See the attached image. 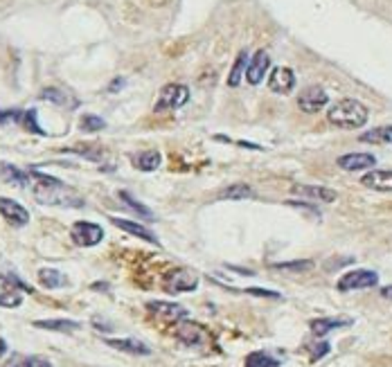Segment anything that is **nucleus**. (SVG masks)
Here are the masks:
<instances>
[{"instance_id":"obj_1","label":"nucleus","mask_w":392,"mask_h":367,"mask_svg":"<svg viewBox=\"0 0 392 367\" xmlns=\"http://www.w3.org/2000/svg\"><path fill=\"white\" fill-rule=\"evenodd\" d=\"M29 174H32V180H34V185H32L34 199L41 203V206H61V208L84 206V199L59 178H52L48 174H38V171H34V169L29 171Z\"/></svg>"},{"instance_id":"obj_2","label":"nucleus","mask_w":392,"mask_h":367,"mask_svg":"<svg viewBox=\"0 0 392 367\" xmlns=\"http://www.w3.org/2000/svg\"><path fill=\"white\" fill-rule=\"evenodd\" d=\"M370 110L365 104H361L358 99H338L329 106L327 110V122L331 127L345 129V131H354L368 124Z\"/></svg>"},{"instance_id":"obj_3","label":"nucleus","mask_w":392,"mask_h":367,"mask_svg":"<svg viewBox=\"0 0 392 367\" xmlns=\"http://www.w3.org/2000/svg\"><path fill=\"white\" fill-rule=\"evenodd\" d=\"M189 99V88L183 84H167L156 99V113H165V110H176L185 106Z\"/></svg>"},{"instance_id":"obj_4","label":"nucleus","mask_w":392,"mask_h":367,"mask_svg":"<svg viewBox=\"0 0 392 367\" xmlns=\"http://www.w3.org/2000/svg\"><path fill=\"white\" fill-rule=\"evenodd\" d=\"M70 239H73V243L79 248H90V246H97V243L104 239V230L102 226H97V223L77 221L75 226L70 228Z\"/></svg>"},{"instance_id":"obj_5","label":"nucleus","mask_w":392,"mask_h":367,"mask_svg":"<svg viewBox=\"0 0 392 367\" xmlns=\"http://www.w3.org/2000/svg\"><path fill=\"white\" fill-rule=\"evenodd\" d=\"M379 284V275L375 271L368 268H358V271H349L345 273L343 278L338 280V291L347 293V291H361V289H372Z\"/></svg>"},{"instance_id":"obj_6","label":"nucleus","mask_w":392,"mask_h":367,"mask_svg":"<svg viewBox=\"0 0 392 367\" xmlns=\"http://www.w3.org/2000/svg\"><path fill=\"white\" fill-rule=\"evenodd\" d=\"M32 293V289L27 287V284L18 282L12 275H5L3 280H0V307H7V309H16L23 304V293Z\"/></svg>"},{"instance_id":"obj_7","label":"nucleus","mask_w":392,"mask_h":367,"mask_svg":"<svg viewBox=\"0 0 392 367\" xmlns=\"http://www.w3.org/2000/svg\"><path fill=\"white\" fill-rule=\"evenodd\" d=\"M327 101H329V97L325 93V88L307 86L298 97V106L303 113H318V110H323L327 106Z\"/></svg>"},{"instance_id":"obj_8","label":"nucleus","mask_w":392,"mask_h":367,"mask_svg":"<svg viewBox=\"0 0 392 367\" xmlns=\"http://www.w3.org/2000/svg\"><path fill=\"white\" fill-rule=\"evenodd\" d=\"M167 291L172 293H189L198 289V275L189 268H176L172 275L167 278Z\"/></svg>"},{"instance_id":"obj_9","label":"nucleus","mask_w":392,"mask_h":367,"mask_svg":"<svg viewBox=\"0 0 392 367\" xmlns=\"http://www.w3.org/2000/svg\"><path fill=\"white\" fill-rule=\"evenodd\" d=\"M0 217L7 223H12L14 228H23L29 223V212L14 199H5L0 196Z\"/></svg>"},{"instance_id":"obj_10","label":"nucleus","mask_w":392,"mask_h":367,"mask_svg":"<svg viewBox=\"0 0 392 367\" xmlns=\"http://www.w3.org/2000/svg\"><path fill=\"white\" fill-rule=\"evenodd\" d=\"M270 68V57L266 50H257V52L253 55V59L248 61V68H246V81L250 86H257L264 81L266 73Z\"/></svg>"},{"instance_id":"obj_11","label":"nucleus","mask_w":392,"mask_h":367,"mask_svg":"<svg viewBox=\"0 0 392 367\" xmlns=\"http://www.w3.org/2000/svg\"><path fill=\"white\" fill-rule=\"evenodd\" d=\"M268 88L277 95H289L296 88V73L286 66H277L268 77Z\"/></svg>"},{"instance_id":"obj_12","label":"nucleus","mask_w":392,"mask_h":367,"mask_svg":"<svg viewBox=\"0 0 392 367\" xmlns=\"http://www.w3.org/2000/svg\"><path fill=\"white\" fill-rule=\"evenodd\" d=\"M147 311H152L156 318H163V320H172V322H180L187 318V309H183L180 304L174 302H147Z\"/></svg>"},{"instance_id":"obj_13","label":"nucleus","mask_w":392,"mask_h":367,"mask_svg":"<svg viewBox=\"0 0 392 367\" xmlns=\"http://www.w3.org/2000/svg\"><path fill=\"white\" fill-rule=\"evenodd\" d=\"M361 185L372 192H392V169H370L361 178Z\"/></svg>"},{"instance_id":"obj_14","label":"nucleus","mask_w":392,"mask_h":367,"mask_svg":"<svg viewBox=\"0 0 392 367\" xmlns=\"http://www.w3.org/2000/svg\"><path fill=\"white\" fill-rule=\"evenodd\" d=\"M176 338L183 340L185 345H201V343H203V340L208 338V333H205V329L201 327V324H196V322L180 320L178 327H176Z\"/></svg>"},{"instance_id":"obj_15","label":"nucleus","mask_w":392,"mask_h":367,"mask_svg":"<svg viewBox=\"0 0 392 367\" xmlns=\"http://www.w3.org/2000/svg\"><path fill=\"white\" fill-rule=\"evenodd\" d=\"M377 165V158L372 154H345L338 158V167L345 171H365Z\"/></svg>"},{"instance_id":"obj_16","label":"nucleus","mask_w":392,"mask_h":367,"mask_svg":"<svg viewBox=\"0 0 392 367\" xmlns=\"http://www.w3.org/2000/svg\"><path fill=\"white\" fill-rule=\"evenodd\" d=\"M106 345L113 350L124 352V354H131V356H149L152 354V347L145 345L143 340H138V338H108Z\"/></svg>"},{"instance_id":"obj_17","label":"nucleus","mask_w":392,"mask_h":367,"mask_svg":"<svg viewBox=\"0 0 392 367\" xmlns=\"http://www.w3.org/2000/svg\"><path fill=\"white\" fill-rule=\"evenodd\" d=\"M110 223H113L115 228L124 230V232H129V234H133V237L143 239V241H149V243H158L156 234H154L152 230H149V228L140 226V223H136V221H129V219H119V217H110Z\"/></svg>"},{"instance_id":"obj_18","label":"nucleus","mask_w":392,"mask_h":367,"mask_svg":"<svg viewBox=\"0 0 392 367\" xmlns=\"http://www.w3.org/2000/svg\"><path fill=\"white\" fill-rule=\"evenodd\" d=\"M349 324H351L349 318H318V320L309 322V329H311V333L316 336V338H323V336H327L329 331L349 327Z\"/></svg>"},{"instance_id":"obj_19","label":"nucleus","mask_w":392,"mask_h":367,"mask_svg":"<svg viewBox=\"0 0 392 367\" xmlns=\"http://www.w3.org/2000/svg\"><path fill=\"white\" fill-rule=\"evenodd\" d=\"M41 99L52 101V104L61 106V108H77V106H79V99H77L73 93H68V90L57 88V86L43 88V90H41Z\"/></svg>"},{"instance_id":"obj_20","label":"nucleus","mask_w":392,"mask_h":367,"mask_svg":"<svg viewBox=\"0 0 392 367\" xmlns=\"http://www.w3.org/2000/svg\"><path fill=\"white\" fill-rule=\"evenodd\" d=\"M293 192L298 194V196L311 199V201H323V203L336 201V192L329 187H323V185H296Z\"/></svg>"},{"instance_id":"obj_21","label":"nucleus","mask_w":392,"mask_h":367,"mask_svg":"<svg viewBox=\"0 0 392 367\" xmlns=\"http://www.w3.org/2000/svg\"><path fill=\"white\" fill-rule=\"evenodd\" d=\"M358 142H363V145H379V147H388L390 145L392 147V124L365 131V134L358 138Z\"/></svg>"},{"instance_id":"obj_22","label":"nucleus","mask_w":392,"mask_h":367,"mask_svg":"<svg viewBox=\"0 0 392 367\" xmlns=\"http://www.w3.org/2000/svg\"><path fill=\"white\" fill-rule=\"evenodd\" d=\"M0 171H3V178L7 182H12V185H18V187L32 185V174H29V171H23V169H18L14 165H7V162L0 167Z\"/></svg>"},{"instance_id":"obj_23","label":"nucleus","mask_w":392,"mask_h":367,"mask_svg":"<svg viewBox=\"0 0 392 367\" xmlns=\"http://www.w3.org/2000/svg\"><path fill=\"white\" fill-rule=\"evenodd\" d=\"M131 162H133V167H138L140 171H156L160 167V162H163V158H160L158 151H143V154H136L131 158Z\"/></svg>"},{"instance_id":"obj_24","label":"nucleus","mask_w":392,"mask_h":367,"mask_svg":"<svg viewBox=\"0 0 392 367\" xmlns=\"http://www.w3.org/2000/svg\"><path fill=\"white\" fill-rule=\"evenodd\" d=\"M246 68H248V55H246V50H241V52L237 55V59H235L233 70H230V75H228V86L230 88H237L241 84V79L246 77Z\"/></svg>"},{"instance_id":"obj_25","label":"nucleus","mask_w":392,"mask_h":367,"mask_svg":"<svg viewBox=\"0 0 392 367\" xmlns=\"http://www.w3.org/2000/svg\"><path fill=\"white\" fill-rule=\"evenodd\" d=\"M36 329H48V331H61V333H70L77 331L82 324L75 320H36L34 322Z\"/></svg>"},{"instance_id":"obj_26","label":"nucleus","mask_w":392,"mask_h":367,"mask_svg":"<svg viewBox=\"0 0 392 367\" xmlns=\"http://www.w3.org/2000/svg\"><path fill=\"white\" fill-rule=\"evenodd\" d=\"M38 282H41L45 289H61L66 284V275L59 273L57 268H41L38 271Z\"/></svg>"},{"instance_id":"obj_27","label":"nucleus","mask_w":392,"mask_h":367,"mask_svg":"<svg viewBox=\"0 0 392 367\" xmlns=\"http://www.w3.org/2000/svg\"><path fill=\"white\" fill-rule=\"evenodd\" d=\"M221 199H230V201H241V199H253L255 192L250 185H246V182H235V185L226 187L224 192L219 194Z\"/></svg>"},{"instance_id":"obj_28","label":"nucleus","mask_w":392,"mask_h":367,"mask_svg":"<svg viewBox=\"0 0 392 367\" xmlns=\"http://www.w3.org/2000/svg\"><path fill=\"white\" fill-rule=\"evenodd\" d=\"M280 365L282 363L266 352H253V354H248V359H246V367H280Z\"/></svg>"},{"instance_id":"obj_29","label":"nucleus","mask_w":392,"mask_h":367,"mask_svg":"<svg viewBox=\"0 0 392 367\" xmlns=\"http://www.w3.org/2000/svg\"><path fill=\"white\" fill-rule=\"evenodd\" d=\"M5 367H52L45 359H38V356H14Z\"/></svg>"},{"instance_id":"obj_30","label":"nucleus","mask_w":392,"mask_h":367,"mask_svg":"<svg viewBox=\"0 0 392 367\" xmlns=\"http://www.w3.org/2000/svg\"><path fill=\"white\" fill-rule=\"evenodd\" d=\"M119 199H122L124 203H126V206L131 208V210H133V212H138V214H143V217L145 219H154V212L152 210H149L147 206H143V203H140V201H136L133 196H131V194L129 192H119Z\"/></svg>"},{"instance_id":"obj_31","label":"nucleus","mask_w":392,"mask_h":367,"mask_svg":"<svg viewBox=\"0 0 392 367\" xmlns=\"http://www.w3.org/2000/svg\"><path fill=\"white\" fill-rule=\"evenodd\" d=\"M311 266H314V261H309V259H303V261H280V264H273V268H277V271H293V273L309 271Z\"/></svg>"},{"instance_id":"obj_32","label":"nucleus","mask_w":392,"mask_h":367,"mask_svg":"<svg viewBox=\"0 0 392 367\" xmlns=\"http://www.w3.org/2000/svg\"><path fill=\"white\" fill-rule=\"evenodd\" d=\"M23 124H25V129L29 131V134H38V136H43L45 131L38 127V122H36V110L32 108V110H25L23 113Z\"/></svg>"},{"instance_id":"obj_33","label":"nucleus","mask_w":392,"mask_h":367,"mask_svg":"<svg viewBox=\"0 0 392 367\" xmlns=\"http://www.w3.org/2000/svg\"><path fill=\"white\" fill-rule=\"evenodd\" d=\"M106 127V122L102 117H97V115H84L82 117V131H102Z\"/></svg>"},{"instance_id":"obj_34","label":"nucleus","mask_w":392,"mask_h":367,"mask_svg":"<svg viewBox=\"0 0 392 367\" xmlns=\"http://www.w3.org/2000/svg\"><path fill=\"white\" fill-rule=\"evenodd\" d=\"M21 117H23L21 110H0V122H3V124L5 122H18Z\"/></svg>"},{"instance_id":"obj_35","label":"nucleus","mask_w":392,"mask_h":367,"mask_svg":"<svg viewBox=\"0 0 392 367\" xmlns=\"http://www.w3.org/2000/svg\"><path fill=\"white\" fill-rule=\"evenodd\" d=\"M329 352V345L327 343H320V345H316L314 350H311V361H320L323 359V356Z\"/></svg>"},{"instance_id":"obj_36","label":"nucleus","mask_w":392,"mask_h":367,"mask_svg":"<svg viewBox=\"0 0 392 367\" xmlns=\"http://www.w3.org/2000/svg\"><path fill=\"white\" fill-rule=\"evenodd\" d=\"M246 293H250V295H259V298H280V293H275V291H266V289H246Z\"/></svg>"},{"instance_id":"obj_37","label":"nucleus","mask_w":392,"mask_h":367,"mask_svg":"<svg viewBox=\"0 0 392 367\" xmlns=\"http://www.w3.org/2000/svg\"><path fill=\"white\" fill-rule=\"evenodd\" d=\"M381 295H384L386 300H392V287H386V289H381Z\"/></svg>"},{"instance_id":"obj_38","label":"nucleus","mask_w":392,"mask_h":367,"mask_svg":"<svg viewBox=\"0 0 392 367\" xmlns=\"http://www.w3.org/2000/svg\"><path fill=\"white\" fill-rule=\"evenodd\" d=\"M7 354V343H5V338H0V356H5Z\"/></svg>"}]
</instances>
